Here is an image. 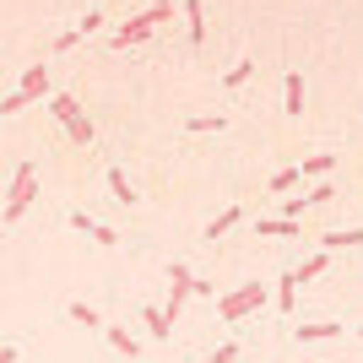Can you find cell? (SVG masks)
<instances>
[{"label":"cell","mask_w":363,"mask_h":363,"mask_svg":"<svg viewBox=\"0 0 363 363\" xmlns=\"http://www.w3.org/2000/svg\"><path fill=\"white\" fill-rule=\"evenodd\" d=\"M233 358H239V342H223V347H217V352H206L201 363H233Z\"/></svg>","instance_id":"d4e9b609"},{"label":"cell","mask_w":363,"mask_h":363,"mask_svg":"<svg viewBox=\"0 0 363 363\" xmlns=\"http://www.w3.org/2000/svg\"><path fill=\"white\" fill-rule=\"evenodd\" d=\"M108 196L120 201V206H136L141 190H130V179H125V168H108Z\"/></svg>","instance_id":"8fae6325"},{"label":"cell","mask_w":363,"mask_h":363,"mask_svg":"<svg viewBox=\"0 0 363 363\" xmlns=\"http://www.w3.org/2000/svg\"><path fill=\"white\" fill-rule=\"evenodd\" d=\"M141 320H147V331L157 336V342H168V331H174V320H168L163 309H141Z\"/></svg>","instance_id":"ffe728a7"},{"label":"cell","mask_w":363,"mask_h":363,"mask_svg":"<svg viewBox=\"0 0 363 363\" xmlns=\"http://www.w3.org/2000/svg\"><path fill=\"white\" fill-rule=\"evenodd\" d=\"M298 179H303L298 168H282V174H272V184H266V190H293Z\"/></svg>","instance_id":"cb8c5ba5"},{"label":"cell","mask_w":363,"mask_h":363,"mask_svg":"<svg viewBox=\"0 0 363 363\" xmlns=\"http://www.w3.org/2000/svg\"><path fill=\"white\" fill-rule=\"evenodd\" d=\"M108 347H114V352H120V358L125 363H136V336H130V331H125V325H108Z\"/></svg>","instance_id":"5bb4252c"},{"label":"cell","mask_w":363,"mask_h":363,"mask_svg":"<svg viewBox=\"0 0 363 363\" xmlns=\"http://www.w3.org/2000/svg\"><path fill=\"white\" fill-rule=\"evenodd\" d=\"M293 298H298V277L282 272V277H277V309H282V315H293Z\"/></svg>","instance_id":"2e32d148"},{"label":"cell","mask_w":363,"mask_h":363,"mask_svg":"<svg viewBox=\"0 0 363 363\" xmlns=\"http://www.w3.org/2000/svg\"><path fill=\"white\" fill-rule=\"evenodd\" d=\"M347 331V325H342V320H315V325H298V347H309V342H331V336H342Z\"/></svg>","instance_id":"ba28073f"},{"label":"cell","mask_w":363,"mask_h":363,"mask_svg":"<svg viewBox=\"0 0 363 363\" xmlns=\"http://www.w3.org/2000/svg\"><path fill=\"white\" fill-rule=\"evenodd\" d=\"M239 223H244V206H228V212H217L212 223H206L201 239H217V233H228V228H239Z\"/></svg>","instance_id":"9a60e30c"},{"label":"cell","mask_w":363,"mask_h":363,"mask_svg":"<svg viewBox=\"0 0 363 363\" xmlns=\"http://www.w3.org/2000/svg\"><path fill=\"white\" fill-rule=\"evenodd\" d=\"M331 196H336V184H331V179H320L315 190H309V206H325V201H331Z\"/></svg>","instance_id":"484cf974"},{"label":"cell","mask_w":363,"mask_h":363,"mask_svg":"<svg viewBox=\"0 0 363 363\" xmlns=\"http://www.w3.org/2000/svg\"><path fill=\"white\" fill-rule=\"evenodd\" d=\"M325 266H331V250H315V255L303 260V266H293V277H298V282H309V277H320Z\"/></svg>","instance_id":"ac0fdd59"},{"label":"cell","mask_w":363,"mask_h":363,"mask_svg":"<svg viewBox=\"0 0 363 363\" xmlns=\"http://www.w3.org/2000/svg\"><path fill=\"white\" fill-rule=\"evenodd\" d=\"M190 293H196V272L174 260V266H168V303H163V315L179 320V309H184V298H190Z\"/></svg>","instance_id":"5b68a950"},{"label":"cell","mask_w":363,"mask_h":363,"mask_svg":"<svg viewBox=\"0 0 363 363\" xmlns=\"http://www.w3.org/2000/svg\"><path fill=\"white\" fill-rule=\"evenodd\" d=\"M250 76H255V60H239V65H233V71L223 76V87H244Z\"/></svg>","instance_id":"7402d4cb"},{"label":"cell","mask_w":363,"mask_h":363,"mask_svg":"<svg viewBox=\"0 0 363 363\" xmlns=\"http://www.w3.org/2000/svg\"><path fill=\"white\" fill-rule=\"evenodd\" d=\"M282 108H288L293 120L303 114V76L298 71H288V82H282Z\"/></svg>","instance_id":"30bf717a"},{"label":"cell","mask_w":363,"mask_h":363,"mask_svg":"<svg viewBox=\"0 0 363 363\" xmlns=\"http://www.w3.org/2000/svg\"><path fill=\"white\" fill-rule=\"evenodd\" d=\"M212 130H228L223 114H196V120H190V136H212Z\"/></svg>","instance_id":"44dd1931"},{"label":"cell","mask_w":363,"mask_h":363,"mask_svg":"<svg viewBox=\"0 0 363 363\" xmlns=\"http://www.w3.org/2000/svg\"><path fill=\"white\" fill-rule=\"evenodd\" d=\"M255 309H266V288H260V282H244L239 293H228V298L217 303V315H223V320H250Z\"/></svg>","instance_id":"277c9868"},{"label":"cell","mask_w":363,"mask_h":363,"mask_svg":"<svg viewBox=\"0 0 363 363\" xmlns=\"http://www.w3.org/2000/svg\"><path fill=\"white\" fill-rule=\"evenodd\" d=\"M0 363H16V347H11V342H6V347H0Z\"/></svg>","instance_id":"83f0119b"},{"label":"cell","mask_w":363,"mask_h":363,"mask_svg":"<svg viewBox=\"0 0 363 363\" xmlns=\"http://www.w3.org/2000/svg\"><path fill=\"white\" fill-rule=\"evenodd\" d=\"M33 196H38V168L22 163V168H16V179H11V196H6V212H0V217H6V223H16V217L33 206Z\"/></svg>","instance_id":"3957f363"},{"label":"cell","mask_w":363,"mask_h":363,"mask_svg":"<svg viewBox=\"0 0 363 363\" xmlns=\"http://www.w3.org/2000/svg\"><path fill=\"white\" fill-rule=\"evenodd\" d=\"M184 16H190V38L206 44V11H201V0H184Z\"/></svg>","instance_id":"d6986e66"},{"label":"cell","mask_w":363,"mask_h":363,"mask_svg":"<svg viewBox=\"0 0 363 363\" xmlns=\"http://www.w3.org/2000/svg\"><path fill=\"white\" fill-rule=\"evenodd\" d=\"M147 6H152V0H147Z\"/></svg>","instance_id":"f546056e"},{"label":"cell","mask_w":363,"mask_h":363,"mask_svg":"<svg viewBox=\"0 0 363 363\" xmlns=\"http://www.w3.org/2000/svg\"><path fill=\"white\" fill-rule=\"evenodd\" d=\"M168 16H174V0H152L147 11H141L136 22H125V28L114 33L108 44H114V49H136V44H147V38H152V28H163Z\"/></svg>","instance_id":"6da1fadb"},{"label":"cell","mask_w":363,"mask_h":363,"mask_svg":"<svg viewBox=\"0 0 363 363\" xmlns=\"http://www.w3.org/2000/svg\"><path fill=\"white\" fill-rule=\"evenodd\" d=\"M44 92H49V65L38 60V65H28V76H22V87H16V98H22V104H38Z\"/></svg>","instance_id":"52a82bcc"},{"label":"cell","mask_w":363,"mask_h":363,"mask_svg":"<svg viewBox=\"0 0 363 363\" xmlns=\"http://www.w3.org/2000/svg\"><path fill=\"white\" fill-rule=\"evenodd\" d=\"M22 108H28V104H22L16 92H6V98H0V114H22Z\"/></svg>","instance_id":"4316f807"},{"label":"cell","mask_w":363,"mask_h":363,"mask_svg":"<svg viewBox=\"0 0 363 363\" xmlns=\"http://www.w3.org/2000/svg\"><path fill=\"white\" fill-rule=\"evenodd\" d=\"M65 320H71V325H82V331H98V325H104V315H98L87 298H71V303H65Z\"/></svg>","instance_id":"9c48e42d"},{"label":"cell","mask_w":363,"mask_h":363,"mask_svg":"<svg viewBox=\"0 0 363 363\" xmlns=\"http://www.w3.org/2000/svg\"><path fill=\"white\" fill-rule=\"evenodd\" d=\"M49 114H55V120L65 125V136H71L76 147H92V141H98V130H92V120H87V114H82V104H76L71 92H55V98H49Z\"/></svg>","instance_id":"7a4b0ae2"},{"label":"cell","mask_w":363,"mask_h":363,"mask_svg":"<svg viewBox=\"0 0 363 363\" xmlns=\"http://www.w3.org/2000/svg\"><path fill=\"white\" fill-rule=\"evenodd\" d=\"M71 228H76V233H87L92 244H104V250H114V244H120V228L98 223V217H87V212H71Z\"/></svg>","instance_id":"8992f818"},{"label":"cell","mask_w":363,"mask_h":363,"mask_svg":"<svg viewBox=\"0 0 363 363\" xmlns=\"http://www.w3.org/2000/svg\"><path fill=\"white\" fill-rule=\"evenodd\" d=\"M104 28V11H87V16H76V38H87V33Z\"/></svg>","instance_id":"603a6c76"},{"label":"cell","mask_w":363,"mask_h":363,"mask_svg":"<svg viewBox=\"0 0 363 363\" xmlns=\"http://www.w3.org/2000/svg\"><path fill=\"white\" fill-rule=\"evenodd\" d=\"M358 336H363V325H358Z\"/></svg>","instance_id":"f1b7e54d"},{"label":"cell","mask_w":363,"mask_h":363,"mask_svg":"<svg viewBox=\"0 0 363 363\" xmlns=\"http://www.w3.org/2000/svg\"><path fill=\"white\" fill-rule=\"evenodd\" d=\"M255 233H272V239H293V233H303V223H293V217H260Z\"/></svg>","instance_id":"4fadbf2b"},{"label":"cell","mask_w":363,"mask_h":363,"mask_svg":"<svg viewBox=\"0 0 363 363\" xmlns=\"http://www.w3.org/2000/svg\"><path fill=\"white\" fill-rule=\"evenodd\" d=\"M363 228H336V233H320V250H358Z\"/></svg>","instance_id":"7c38bea8"},{"label":"cell","mask_w":363,"mask_h":363,"mask_svg":"<svg viewBox=\"0 0 363 363\" xmlns=\"http://www.w3.org/2000/svg\"><path fill=\"white\" fill-rule=\"evenodd\" d=\"M331 163H336L331 152H315V157H303V163H298V174H303V179H325V174H331Z\"/></svg>","instance_id":"e0dca14e"}]
</instances>
